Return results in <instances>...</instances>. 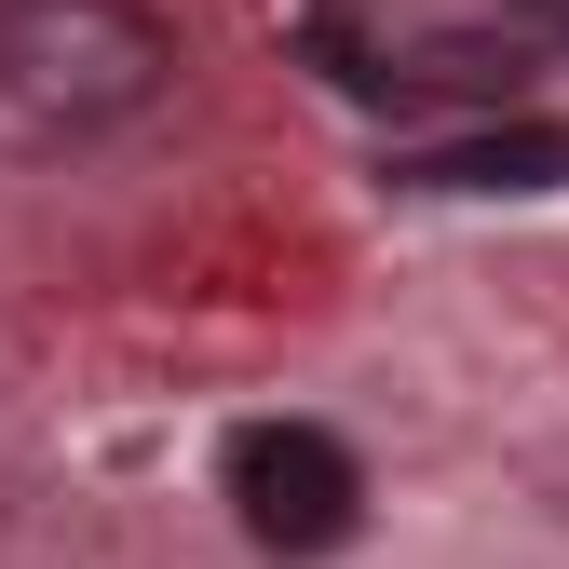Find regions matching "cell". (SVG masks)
I'll use <instances>...</instances> for the list:
<instances>
[{"label": "cell", "instance_id": "277c9868", "mask_svg": "<svg viewBox=\"0 0 569 569\" xmlns=\"http://www.w3.org/2000/svg\"><path fill=\"white\" fill-rule=\"evenodd\" d=\"M529 14H542V28H556V41H569V0H529Z\"/></svg>", "mask_w": 569, "mask_h": 569}, {"label": "cell", "instance_id": "7a4b0ae2", "mask_svg": "<svg viewBox=\"0 0 569 569\" xmlns=\"http://www.w3.org/2000/svg\"><path fill=\"white\" fill-rule=\"evenodd\" d=\"M218 475H231L244 542H271V556H339L352 516H367V461H352L326 420H244Z\"/></svg>", "mask_w": 569, "mask_h": 569}, {"label": "cell", "instance_id": "6da1fadb", "mask_svg": "<svg viewBox=\"0 0 569 569\" xmlns=\"http://www.w3.org/2000/svg\"><path fill=\"white\" fill-rule=\"evenodd\" d=\"M177 41L150 0H0V136L14 150H96L163 109Z\"/></svg>", "mask_w": 569, "mask_h": 569}, {"label": "cell", "instance_id": "3957f363", "mask_svg": "<svg viewBox=\"0 0 569 569\" xmlns=\"http://www.w3.org/2000/svg\"><path fill=\"white\" fill-rule=\"evenodd\" d=\"M407 190H569V122H488L448 150H407Z\"/></svg>", "mask_w": 569, "mask_h": 569}]
</instances>
